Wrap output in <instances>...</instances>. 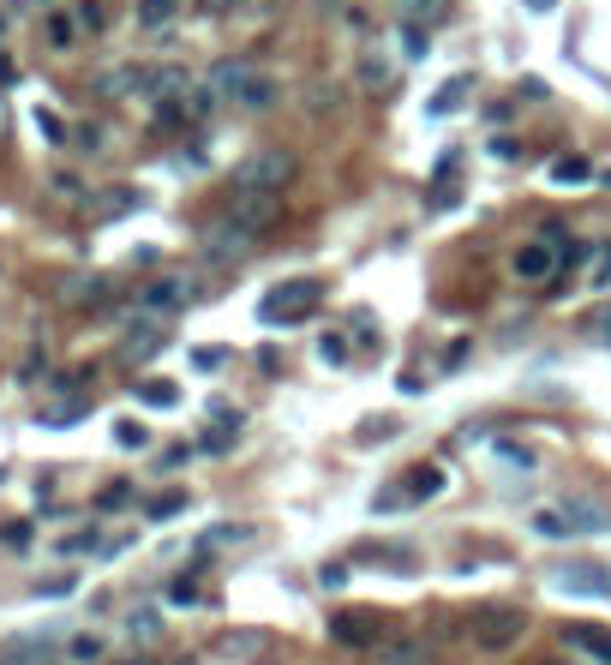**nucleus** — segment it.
I'll list each match as a JSON object with an SVG mask.
<instances>
[{
	"mask_svg": "<svg viewBox=\"0 0 611 665\" xmlns=\"http://www.w3.org/2000/svg\"><path fill=\"white\" fill-rule=\"evenodd\" d=\"M198 6H204V12H210V18H216V12H234V6H240V0H198Z\"/></svg>",
	"mask_w": 611,
	"mask_h": 665,
	"instance_id": "nucleus-41",
	"label": "nucleus"
},
{
	"mask_svg": "<svg viewBox=\"0 0 611 665\" xmlns=\"http://www.w3.org/2000/svg\"><path fill=\"white\" fill-rule=\"evenodd\" d=\"M36 594H42V600H60V594H72V576H54V582H42Z\"/></svg>",
	"mask_w": 611,
	"mask_h": 665,
	"instance_id": "nucleus-38",
	"label": "nucleus"
},
{
	"mask_svg": "<svg viewBox=\"0 0 611 665\" xmlns=\"http://www.w3.org/2000/svg\"><path fill=\"white\" fill-rule=\"evenodd\" d=\"M198 246H204V258H210V264H234V258H246L258 240H252L246 228H234L228 216H216V222L204 228V240H198Z\"/></svg>",
	"mask_w": 611,
	"mask_h": 665,
	"instance_id": "nucleus-8",
	"label": "nucleus"
},
{
	"mask_svg": "<svg viewBox=\"0 0 611 665\" xmlns=\"http://www.w3.org/2000/svg\"><path fill=\"white\" fill-rule=\"evenodd\" d=\"M78 414H84V402H66V408H54V414H42V420H48V426H72Z\"/></svg>",
	"mask_w": 611,
	"mask_h": 665,
	"instance_id": "nucleus-32",
	"label": "nucleus"
},
{
	"mask_svg": "<svg viewBox=\"0 0 611 665\" xmlns=\"http://www.w3.org/2000/svg\"><path fill=\"white\" fill-rule=\"evenodd\" d=\"M180 510H186V492H162V498L150 504V522H174Z\"/></svg>",
	"mask_w": 611,
	"mask_h": 665,
	"instance_id": "nucleus-21",
	"label": "nucleus"
},
{
	"mask_svg": "<svg viewBox=\"0 0 611 665\" xmlns=\"http://www.w3.org/2000/svg\"><path fill=\"white\" fill-rule=\"evenodd\" d=\"M588 180H594V168L582 156H558L552 162V186H588Z\"/></svg>",
	"mask_w": 611,
	"mask_h": 665,
	"instance_id": "nucleus-17",
	"label": "nucleus"
},
{
	"mask_svg": "<svg viewBox=\"0 0 611 665\" xmlns=\"http://www.w3.org/2000/svg\"><path fill=\"white\" fill-rule=\"evenodd\" d=\"M228 444H234V426H210V432L198 438V450H210V456H222Z\"/></svg>",
	"mask_w": 611,
	"mask_h": 665,
	"instance_id": "nucleus-23",
	"label": "nucleus"
},
{
	"mask_svg": "<svg viewBox=\"0 0 611 665\" xmlns=\"http://www.w3.org/2000/svg\"><path fill=\"white\" fill-rule=\"evenodd\" d=\"M558 246H546V240H522L516 252H510V276L516 282H528V288H546L552 276H558Z\"/></svg>",
	"mask_w": 611,
	"mask_h": 665,
	"instance_id": "nucleus-5",
	"label": "nucleus"
},
{
	"mask_svg": "<svg viewBox=\"0 0 611 665\" xmlns=\"http://www.w3.org/2000/svg\"><path fill=\"white\" fill-rule=\"evenodd\" d=\"M228 222H234V228H246V234L258 240V234H270V222H276V198H264V192H234Z\"/></svg>",
	"mask_w": 611,
	"mask_h": 665,
	"instance_id": "nucleus-11",
	"label": "nucleus"
},
{
	"mask_svg": "<svg viewBox=\"0 0 611 665\" xmlns=\"http://www.w3.org/2000/svg\"><path fill=\"white\" fill-rule=\"evenodd\" d=\"M186 0H138V30H168Z\"/></svg>",
	"mask_w": 611,
	"mask_h": 665,
	"instance_id": "nucleus-16",
	"label": "nucleus"
},
{
	"mask_svg": "<svg viewBox=\"0 0 611 665\" xmlns=\"http://www.w3.org/2000/svg\"><path fill=\"white\" fill-rule=\"evenodd\" d=\"M72 42H78V18L54 12V18H48V48H72Z\"/></svg>",
	"mask_w": 611,
	"mask_h": 665,
	"instance_id": "nucleus-19",
	"label": "nucleus"
},
{
	"mask_svg": "<svg viewBox=\"0 0 611 665\" xmlns=\"http://www.w3.org/2000/svg\"><path fill=\"white\" fill-rule=\"evenodd\" d=\"M462 90H468V78H456V84H444V90H438V102H432V114H450V108L462 102Z\"/></svg>",
	"mask_w": 611,
	"mask_h": 665,
	"instance_id": "nucleus-27",
	"label": "nucleus"
},
{
	"mask_svg": "<svg viewBox=\"0 0 611 665\" xmlns=\"http://www.w3.org/2000/svg\"><path fill=\"white\" fill-rule=\"evenodd\" d=\"M558 516H564V540H576V534H611V510L600 498H570V504H558Z\"/></svg>",
	"mask_w": 611,
	"mask_h": 665,
	"instance_id": "nucleus-10",
	"label": "nucleus"
},
{
	"mask_svg": "<svg viewBox=\"0 0 611 665\" xmlns=\"http://www.w3.org/2000/svg\"><path fill=\"white\" fill-rule=\"evenodd\" d=\"M330 642L336 648H348V654H366V648H378V612H354V606H342V612H330Z\"/></svg>",
	"mask_w": 611,
	"mask_h": 665,
	"instance_id": "nucleus-7",
	"label": "nucleus"
},
{
	"mask_svg": "<svg viewBox=\"0 0 611 665\" xmlns=\"http://www.w3.org/2000/svg\"><path fill=\"white\" fill-rule=\"evenodd\" d=\"M0 540H6V546H30V528H24V522H6Z\"/></svg>",
	"mask_w": 611,
	"mask_h": 665,
	"instance_id": "nucleus-37",
	"label": "nucleus"
},
{
	"mask_svg": "<svg viewBox=\"0 0 611 665\" xmlns=\"http://www.w3.org/2000/svg\"><path fill=\"white\" fill-rule=\"evenodd\" d=\"M318 306H324V282H318V276H288V282L264 288L258 318H264V324H300V318H312Z\"/></svg>",
	"mask_w": 611,
	"mask_h": 665,
	"instance_id": "nucleus-1",
	"label": "nucleus"
},
{
	"mask_svg": "<svg viewBox=\"0 0 611 665\" xmlns=\"http://www.w3.org/2000/svg\"><path fill=\"white\" fill-rule=\"evenodd\" d=\"M438 492H444V468H438V462H420V468L408 474V486H402V492H384V504H378V510H408L402 498H438Z\"/></svg>",
	"mask_w": 611,
	"mask_h": 665,
	"instance_id": "nucleus-12",
	"label": "nucleus"
},
{
	"mask_svg": "<svg viewBox=\"0 0 611 665\" xmlns=\"http://www.w3.org/2000/svg\"><path fill=\"white\" fill-rule=\"evenodd\" d=\"M36 120H42V138H66V126H60V120H54V114H48V108H42V114H36Z\"/></svg>",
	"mask_w": 611,
	"mask_h": 665,
	"instance_id": "nucleus-40",
	"label": "nucleus"
},
{
	"mask_svg": "<svg viewBox=\"0 0 611 665\" xmlns=\"http://www.w3.org/2000/svg\"><path fill=\"white\" fill-rule=\"evenodd\" d=\"M120 665H156V660H144V654H132V660H120Z\"/></svg>",
	"mask_w": 611,
	"mask_h": 665,
	"instance_id": "nucleus-42",
	"label": "nucleus"
},
{
	"mask_svg": "<svg viewBox=\"0 0 611 665\" xmlns=\"http://www.w3.org/2000/svg\"><path fill=\"white\" fill-rule=\"evenodd\" d=\"M294 180V156L288 150H258L234 168V192H264V198H282V186Z\"/></svg>",
	"mask_w": 611,
	"mask_h": 665,
	"instance_id": "nucleus-4",
	"label": "nucleus"
},
{
	"mask_svg": "<svg viewBox=\"0 0 611 665\" xmlns=\"http://www.w3.org/2000/svg\"><path fill=\"white\" fill-rule=\"evenodd\" d=\"M210 90L222 96V102H240V108H270V78L264 72H252L246 60H222V66H210Z\"/></svg>",
	"mask_w": 611,
	"mask_h": 665,
	"instance_id": "nucleus-3",
	"label": "nucleus"
},
{
	"mask_svg": "<svg viewBox=\"0 0 611 665\" xmlns=\"http://www.w3.org/2000/svg\"><path fill=\"white\" fill-rule=\"evenodd\" d=\"M468 630H474V648H486V654H510V648L522 642V630H528V612L510 606V600H486V606H474Z\"/></svg>",
	"mask_w": 611,
	"mask_h": 665,
	"instance_id": "nucleus-2",
	"label": "nucleus"
},
{
	"mask_svg": "<svg viewBox=\"0 0 611 665\" xmlns=\"http://www.w3.org/2000/svg\"><path fill=\"white\" fill-rule=\"evenodd\" d=\"M222 360H228V354H222V348H198V354H192V366H198V372H216V366H222Z\"/></svg>",
	"mask_w": 611,
	"mask_h": 665,
	"instance_id": "nucleus-31",
	"label": "nucleus"
},
{
	"mask_svg": "<svg viewBox=\"0 0 611 665\" xmlns=\"http://www.w3.org/2000/svg\"><path fill=\"white\" fill-rule=\"evenodd\" d=\"M138 396H144L150 408H174V402H180V384H168V378H144Z\"/></svg>",
	"mask_w": 611,
	"mask_h": 665,
	"instance_id": "nucleus-18",
	"label": "nucleus"
},
{
	"mask_svg": "<svg viewBox=\"0 0 611 665\" xmlns=\"http://www.w3.org/2000/svg\"><path fill=\"white\" fill-rule=\"evenodd\" d=\"M126 498H132V486H126V480H114V486H108V492H102V510H120V504H126Z\"/></svg>",
	"mask_w": 611,
	"mask_h": 665,
	"instance_id": "nucleus-34",
	"label": "nucleus"
},
{
	"mask_svg": "<svg viewBox=\"0 0 611 665\" xmlns=\"http://www.w3.org/2000/svg\"><path fill=\"white\" fill-rule=\"evenodd\" d=\"M114 444H126V450H144V426H138V420H120V426H114Z\"/></svg>",
	"mask_w": 611,
	"mask_h": 665,
	"instance_id": "nucleus-29",
	"label": "nucleus"
},
{
	"mask_svg": "<svg viewBox=\"0 0 611 665\" xmlns=\"http://www.w3.org/2000/svg\"><path fill=\"white\" fill-rule=\"evenodd\" d=\"M138 90H144L150 102H174V96L186 90V72H180V66H138Z\"/></svg>",
	"mask_w": 611,
	"mask_h": 665,
	"instance_id": "nucleus-14",
	"label": "nucleus"
},
{
	"mask_svg": "<svg viewBox=\"0 0 611 665\" xmlns=\"http://www.w3.org/2000/svg\"><path fill=\"white\" fill-rule=\"evenodd\" d=\"M192 294H198V288H192L186 276H156V282H150V288L138 294V312H144V318H162V324H168L174 312H186V306H192Z\"/></svg>",
	"mask_w": 611,
	"mask_h": 665,
	"instance_id": "nucleus-6",
	"label": "nucleus"
},
{
	"mask_svg": "<svg viewBox=\"0 0 611 665\" xmlns=\"http://www.w3.org/2000/svg\"><path fill=\"white\" fill-rule=\"evenodd\" d=\"M450 0H402V12H408V24H420V18H438Z\"/></svg>",
	"mask_w": 611,
	"mask_h": 665,
	"instance_id": "nucleus-24",
	"label": "nucleus"
},
{
	"mask_svg": "<svg viewBox=\"0 0 611 665\" xmlns=\"http://www.w3.org/2000/svg\"><path fill=\"white\" fill-rule=\"evenodd\" d=\"M126 630H132V636H156V612H132Z\"/></svg>",
	"mask_w": 611,
	"mask_h": 665,
	"instance_id": "nucleus-36",
	"label": "nucleus"
},
{
	"mask_svg": "<svg viewBox=\"0 0 611 665\" xmlns=\"http://www.w3.org/2000/svg\"><path fill=\"white\" fill-rule=\"evenodd\" d=\"M66 660H72V665L102 660V642H96V636H72V642H66Z\"/></svg>",
	"mask_w": 611,
	"mask_h": 665,
	"instance_id": "nucleus-20",
	"label": "nucleus"
},
{
	"mask_svg": "<svg viewBox=\"0 0 611 665\" xmlns=\"http://www.w3.org/2000/svg\"><path fill=\"white\" fill-rule=\"evenodd\" d=\"M162 336H168V330H162V318H150V324H138V330H126V342H120V354H126V360H144V354H156V348H162Z\"/></svg>",
	"mask_w": 611,
	"mask_h": 665,
	"instance_id": "nucleus-15",
	"label": "nucleus"
},
{
	"mask_svg": "<svg viewBox=\"0 0 611 665\" xmlns=\"http://www.w3.org/2000/svg\"><path fill=\"white\" fill-rule=\"evenodd\" d=\"M564 648H582L594 665H611V630H606V624L576 618V624H564Z\"/></svg>",
	"mask_w": 611,
	"mask_h": 665,
	"instance_id": "nucleus-13",
	"label": "nucleus"
},
{
	"mask_svg": "<svg viewBox=\"0 0 611 665\" xmlns=\"http://www.w3.org/2000/svg\"><path fill=\"white\" fill-rule=\"evenodd\" d=\"M594 288H611V246H594V270H588Z\"/></svg>",
	"mask_w": 611,
	"mask_h": 665,
	"instance_id": "nucleus-25",
	"label": "nucleus"
},
{
	"mask_svg": "<svg viewBox=\"0 0 611 665\" xmlns=\"http://www.w3.org/2000/svg\"><path fill=\"white\" fill-rule=\"evenodd\" d=\"M384 78H390L384 60H366V66H360V84H384Z\"/></svg>",
	"mask_w": 611,
	"mask_h": 665,
	"instance_id": "nucleus-39",
	"label": "nucleus"
},
{
	"mask_svg": "<svg viewBox=\"0 0 611 665\" xmlns=\"http://www.w3.org/2000/svg\"><path fill=\"white\" fill-rule=\"evenodd\" d=\"M582 330H588L594 342H611V306H600V312H594V318H588Z\"/></svg>",
	"mask_w": 611,
	"mask_h": 665,
	"instance_id": "nucleus-30",
	"label": "nucleus"
},
{
	"mask_svg": "<svg viewBox=\"0 0 611 665\" xmlns=\"http://www.w3.org/2000/svg\"><path fill=\"white\" fill-rule=\"evenodd\" d=\"M72 18H78L84 30H102V18H108V12H102V0H78V12H72Z\"/></svg>",
	"mask_w": 611,
	"mask_h": 665,
	"instance_id": "nucleus-26",
	"label": "nucleus"
},
{
	"mask_svg": "<svg viewBox=\"0 0 611 665\" xmlns=\"http://www.w3.org/2000/svg\"><path fill=\"white\" fill-rule=\"evenodd\" d=\"M498 456H504L510 468H534V450H516V444H498Z\"/></svg>",
	"mask_w": 611,
	"mask_h": 665,
	"instance_id": "nucleus-33",
	"label": "nucleus"
},
{
	"mask_svg": "<svg viewBox=\"0 0 611 665\" xmlns=\"http://www.w3.org/2000/svg\"><path fill=\"white\" fill-rule=\"evenodd\" d=\"M552 588L588 594V600H611V570L606 564H558V570H552Z\"/></svg>",
	"mask_w": 611,
	"mask_h": 665,
	"instance_id": "nucleus-9",
	"label": "nucleus"
},
{
	"mask_svg": "<svg viewBox=\"0 0 611 665\" xmlns=\"http://www.w3.org/2000/svg\"><path fill=\"white\" fill-rule=\"evenodd\" d=\"M168 600H174V606H198V594H192V576H180V582L168 588Z\"/></svg>",
	"mask_w": 611,
	"mask_h": 665,
	"instance_id": "nucleus-35",
	"label": "nucleus"
},
{
	"mask_svg": "<svg viewBox=\"0 0 611 665\" xmlns=\"http://www.w3.org/2000/svg\"><path fill=\"white\" fill-rule=\"evenodd\" d=\"M318 360H330V366H348V342H342V336H324V342H318Z\"/></svg>",
	"mask_w": 611,
	"mask_h": 665,
	"instance_id": "nucleus-28",
	"label": "nucleus"
},
{
	"mask_svg": "<svg viewBox=\"0 0 611 665\" xmlns=\"http://www.w3.org/2000/svg\"><path fill=\"white\" fill-rule=\"evenodd\" d=\"M534 534H546V540H564V516H558V504H552V510H534Z\"/></svg>",
	"mask_w": 611,
	"mask_h": 665,
	"instance_id": "nucleus-22",
	"label": "nucleus"
}]
</instances>
